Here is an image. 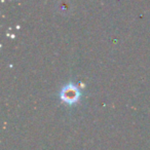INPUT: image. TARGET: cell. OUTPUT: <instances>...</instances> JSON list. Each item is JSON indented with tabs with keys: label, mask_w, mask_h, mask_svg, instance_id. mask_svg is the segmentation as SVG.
<instances>
[{
	"label": "cell",
	"mask_w": 150,
	"mask_h": 150,
	"mask_svg": "<svg viewBox=\"0 0 150 150\" xmlns=\"http://www.w3.org/2000/svg\"><path fill=\"white\" fill-rule=\"evenodd\" d=\"M61 99L68 104H73L79 99V91L73 84H69L63 88L61 93Z\"/></svg>",
	"instance_id": "6da1fadb"
}]
</instances>
